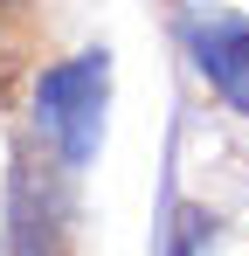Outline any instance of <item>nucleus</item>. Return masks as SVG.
Returning a JSON list of instances; mask_svg holds the SVG:
<instances>
[{
    "label": "nucleus",
    "mask_w": 249,
    "mask_h": 256,
    "mask_svg": "<svg viewBox=\"0 0 249 256\" xmlns=\"http://www.w3.org/2000/svg\"><path fill=\"white\" fill-rule=\"evenodd\" d=\"M104 97H111V62L104 56H76V62H56L35 90V125L42 138H56L62 166H83L97 152V132H104Z\"/></svg>",
    "instance_id": "nucleus-1"
},
{
    "label": "nucleus",
    "mask_w": 249,
    "mask_h": 256,
    "mask_svg": "<svg viewBox=\"0 0 249 256\" xmlns=\"http://www.w3.org/2000/svg\"><path fill=\"white\" fill-rule=\"evenodd\" d=\"M62 180H56V166H35V160H21L14 166V208H7V222H14V256H56V242H62Z\"/></svg>",
    "instance_id": "nucleus-2"
},
{
    "label": "nucleus",
    "mask_w": 249,
    "mask_h": 256,
    "mask_svg": "<svg viewBox=\"0 0 249 256\" xmlns=\"http://www.w3.org/2000/svg\"><path fill=\"white\" fill-rule=\"evenodd\" d=\"M194 56H201V76L236 111H249V28L242 21H222V28H201L194 35Z\"/></svg>",
    "instance_id": "nucleus-3"
}]
</instances>
